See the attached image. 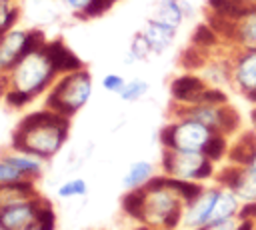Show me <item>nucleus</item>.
Returning <instances> with one entry per match:
<instances>
[{
    "label": "nucleus",
    "mask_w": 256,
    "mask_h": 230,
    "mask_svg": "<svg viewBox=\"0 0 256 230\" xmlns=\"http://www.w3.org/2000/svg\"><path fill=\"white\" fill-rule=\"evenodd\" d=\"M68 130V120L64 114L46 110L34 112L26 116L16 134H14V148L34 156H52L64 142Z\"/></svg>",
    "instance_id": "f257e3e1"
},
{
    "label": "nucleus",
    "mask_w": 256,
    "mask_h": 230,
    "mask_svg": "<svg viewBox=\"0 0 256 230\" xmlns=\"http://www.w3.org/2000/svg\"><path fill=\"white\" fill-rule=\"evenodd\" d=\"M184 206H186L184 200L166 184L160 188L146 190L144 220L150 226H162L164 230H176L182 224Z\"/></svg>",
    "instance_id": "f03ea898"
},
{
    "label": "nucleus",
    "mask_w": 256,
    "mask_h": 230,
    "mask_svg": "<svg viewBox=\"0 0 256 230\" xmlns=\"http://www.w3.org/2000/svg\"><path fill=\"white\" fill-rule=\"evenodd\" d=\"M214 134H216V130H212L210 126H206L194 118L180 116L178 122H172L162 128L160 142L164 148H172V150L204 152L206 144L210 142V138Z\"/></svg>",
    "instance_id": "7ed1b4c3"
},
{
    "label": "nucleus",
    "mask_w": 256,
    "mask_h": 230,
    "mask_svg": "<svg viewBox=\"0 0 256 230\" xmlns=\"http://www.w3.org/2000/svg\"><path fill=\"white\" fill-rule=\"evenodd\" d=\"M216 162H212L204 152H188V150H172L166 148L162 156V168L168 176L180 180L202 182L214 178Z\"/></svg>",
    "instance_id": "20e7f679"
},
{
    "label": "nucleus",
    "mask_w": 256,
    "mask_h": 230,
    "mask_svg": "<svg viewBox=\"0 0 256 230\" xmlns=\"http://www.w3.org/2000/svg\"><path fill=\"white\" fill-rule=\"evenodd\" d=\"M54 72L56 70L42 48L20 58V62L12 68V84L14 88L28 92L30 96H36L52 80Z\"/></svg>",
    "instance_id": "39448f33"
},
{
    "label": "nucleus",
    "mask_w": 256,
    "mask_h": 230,
    "mask_svg": "<svg viewBox=\"0 0 256 230\" xmlns=\"http://www.w3.org/2000/svg\"><path fill=\"white\" fill-rule=\"evenodd\" d=\"M90 74L86 70H76L62 78L58 86L48 96V108L54 112H60L64 116L76 112L82 108L90 96Z\"/></svg>",
    "instance_id": "423d86ee"
},
{
    "label": "nucleus",
    "mask_w": 256,
    "mask_h": 230,
    "mask_svg": "<svg viewBox=\"0 0 256 230\" xmlns=\"http://www.w3.org/2000/svg\"><path fill=\"white\" fill-rule=\"evenodd\" d=\"M216 184L232 190L242 202H256V172L250 166L230 162L214 174Z\"/></svg>",
    "instance_id": "0eeeda50"
},
{
    "label": "nucleus",
    "mask_w": 256,
    "mask_h": 230,
    "mask_svg": "<svg viewBox=\"0 0 256 230\" xmlns=\"http://www.w3.org/2000/svg\"><path fill=\"white\" fill-rule=\"evenodd\" d=\"M232 86L244 98L256 92V50H234Z\"/></svg>",
    "instance_id": "6e6552de"
},
{
    "label": "nucleus",
    "mask_w": 256,
    "mask_h": 230,
    "mask_svg": "<svg viewBox=\"0 0 256 230\" xmlns=\"http://www.w3.org/2000/svg\"><path fill=\"white\" fill-rule=\"evenodd\" d=\"M218 190H220V186L204 188L198 198H194L192 202H188L184 206L182 226L186 230H200V228H204L208 224L212 208H214V202H216V196H218Z\"/></svg>",
    "instance_id": "1a4fd4ad"
},
{
    "label": "nucleus",
    "mask_w": 256,
    "mask_h": 230,
    "mask_svg": "<svg viewBox=\"0 0 256 230\" xmlns=\"http://www.w3.org/2000/svg\"><path fill=\"white\" fill-rule=\"evenodd\" d=\"M230 44L234 50H256V4H248L234 20Z\"/></svg>",
    "instance_id": "9d476101"
},
{
    "label": "nucleus",
    "mask_w": 256,
    "mask_h": 230,
    "mask_svg": "<svg viewBox=\"0 0 256 230\" xmlns=\"http://www.w3.org/2000/svg\"><path fill=\"white\" fill-rule=\"evenodd\" d=\"M208 82L196 74H182L178 78L172 80L170 84V94L172 98L182 104V106H188V104H198L202 92L206 90Z\"/></svg>",
    "instance_id": "9b49d317"
},
{
    "label": "nucleus",
    "mask_w": 256,
    "mask_h": 230,
    "mask_svg": "<svg viewBox=\"0 0 256 230\" xmlns=\"http://www.w3.org/2000/svg\"><path fill=\"white\" fill-rule=\"evenodd\" d=\"M26 36L28 32L8 30L0 40V68L12 70L22 56H26Z\"/></svg>",
    "instance_id": "f8f14e48"
},
{
    "label": "nucleus",
    "mask_w": 256,
    "mask_h": 230,
    "mask_svg": "<svg viewBox=\"0 0 256 230\" xmlns=\"http://www.w3.org/2000/svg\"><path fill=\"white\" fill-rule=\"evenodd\" d=\"M36 220V206L32 202H22L16 206L2 208L0 212V226L4 230H22Z\"/></svg>",
    "instance_id": "ddd939ff"
},
{
    "label": "nucleus",
    "mask_w": 256,
    "mask_h": 230,
    "mask_svg": "<svg viewBox=\"0 0 256 230\" xmlns=\"http://www.w3.org/2000/svg\"><path fill=\"white\" fill-rule=\"evenodd\" d=\"M44 52L50 58V62H52L56 72H76V70L82 68V60L72 50H68L60 40L46 42Z\"/></svg>",
    "instance_id": "4468645a"
},
{
    "label": "nucleus",
    "mask_w": 256,
    "mask_h": 230,
    "mask_svg": "<svg viewBox=\"0 0 256 230\" xmlns=\"http://www.w3.org/2000/svg\"><path fill=\"white\" fill-rule=\"evenodd\" d=\"M240 206H242V200L228 188H222L218 190V196H216V202H214V208H212V214H210V220L208 224H214V222H222V220H228V218H234L238 216L240 212Z\"/></svg>",
    "instance_id": "2eb2a0df"
},
{
    "label": "nucleus",
    "mask_w": 256,
    "mask_h": 230,
    "mask_svg": "<svg viewBox=\"0 0 256 230\" xmlns=\"http://www.w3.org/2000/svg\"><path fill=\"white\" fill-rule=\"evenodd\" d=\"M142 34L148 38L150 46H152V52H164L172 42H174V36H176V28L168 26V24H162L158 20H148Z\"/></svg>",
    "instance_id": "dca6fc26"
},
{
    "label": "nucleus",
    "mask_w": 256,
    "mask_h": 230,
    "mask_svg": "<svg viewBox=\"0 0 256 230\" xmlns=\"http://www.w3.org/2000/svg\"><path fill=\"white\" fill-rule=\"evenodd\" d=\"M204 80L210 86H232V54L226 58H214L208 60L204 66Z\"/></svg>",
    "instance_id": "f3484780"
},
{
    "label": "nucleus",
    "mask_w": 256,
    "mask_h": 230,
    "mask_svg": "<svg viewBox=\"0 0 256 230\" xmlns=\"http://www.w3.org/2000/svg\"><path fill=\"white\" fill-rule=\"evenodd\" d=\"M254 150H256V130L252 128V130L242 132V134L230 144L228 158H230V162H234V164L246 166L248 160H250V156L254 154Z\"/></svg>",
    "instance_id": "a211bd4d"
},
{
    "label": "nucleus",
    "mask_w": 256,
    "mask_h": 230,
    "mask_svg": "<svg viewBox=\"0 0 256 230\" xmlns=\"http://www.w3.org/2000/svg\"><path fill=\"white\" fill-rule=\"evenodd\" d=\"M184 18H186V14L182 10L180 0H160L154 6V12H152V20L168 24V26H172L176 30H178V26L182 24Z\"/></svg>",
    "instance_id": "6ab92c4d"
},
{
    "label": "nucleus",
    "mask_w": 256,
    "mask_h": 230,
    "mask_svg": "<svg viewBox=\"0 0 256 230\" xmlns=\"http://www.w3.org/2000/svg\"><path fill=\"white\" fill-rule=\"evenodd\" d=\"M206 4L210 14L228 20H236L242 14V10L248 6L244 0H206Z\"/></svg>",
    "instance_id": "aec40b11"
},
{
    "label": "nucleus",
    "mask_w": 256,
    "mask_h": 230,
    "mask_svg": "<svg viewBox=\"0 0 256 230\" xmlns=\"http://www.w3.org/2000/svg\"><path fill=\"white\" fill-rule=\"evenodd\" d=\"M220 34L208 24V22H204V24H198L196 28H194V32H192V44L194 46H198V48H202V50H214L218 44H220Z\"/></svg>",
    "instance_id": "412c9836"
},
{
    "label": "nucleus",
    "mask_w": 256,
    "mask_h": 230,
    "mask_svg": "<svg viewBox=\"0 0 256 230\" xmlns=\"http://www.w3.org/2000/svg\"><path fill=\"white\" fill-rule=\"evenodd\" d=\"M152 178V164L150 162H136L130 166L124 184L128 188H136V186H144L148 180Z\"/></svg>",
    "instance_id": "4be33fe9"
},
{
    "label": "nucleus",
    "mask_w": 256,
    "mask_h": 230,
    "mask_svg": "<svg viewBox=\"0 0 256 230\" xmlns=\"http://www.w3.org/2000/svg\"><path fill=\"white\" fill-rule=\"evenodd\" d=\"M228 150H230V144H228V136L222 134V132H216L210 142L206 144L204 148V154L212 160V162H220L224 156H228Z\"/></svg>",
    "instance_id": "5701e85b"
},
{
    "label": "nucleus",
    "mask_w": 256,
    "mask_h": 230,
    "mask_svg": "<svg viewBox=\"0 0 256 230\" xmlns=\"http://www.w3.org/2000/svg\"><path fill=\"white\" fill-rule=\"evenodd\" d=\"M144 198H146V190L144 188H140V190H132V192H128L126 196H124V210L130 214V216H134V218H138V220H144Z\"/></svg>",
    "instance_id": "b1692460"
},
{
    "label": "nucleus",
    "mask_w": 256,
    "mask_h": 230,
    "mask_svg": "<svg viewBox=\"0 0 256 230\" xmlns=\"http://www.w3.org/2000/svg\"><path fill=\"white\" fill-rule=\"evenodd\" d=\"M206 62H208V52L202 50V48H198V46H194V44H192L188 50H184L182 56H180V64H182L184 68H188V70L204 68Z\"/></svg>",
    "instance_id": "393cba45"
},
{
    "label": "nucleus",
    "mask_w": 256,
    "mask_h": 230,
    "mask_svg": "<svg viewBox=\"0 0 256 230\" xmlns=\"http://www.w3.org/2000/svg\"><path fill=\"white\" fill-rule=\"evenodd\" d=\"M150 52H152V46H150L148 38L140 32V34H136L132 38V44H130V60L128 62H132V60H146Z\"/></svg>",
    "instance_id": "a878e982"
},
{
    "label": "nucleus",
    "mask_w": 256,
    "mask_h": 230,
    "mask_svg": "<svg viewBox=\"0 0 256 230\" xmlns=\"http://www.w3.org/2000/svg\"><path fill=\"white\" fill-rule=\"evenodd\" d=\"M146 90H148V84H146L144 80H130V82L124 84L120 96H122L124 100H128V102H134V100L142 98V96L146 94Z\"/></svg>",
    "instance_id": "bb28decb"
},
{
    "label": "nucleus",
    "mask_w": 256,
    "mask_h": 230,
    "mask_svg": "<svg viewBox=\"0 0 256 230\" xmlns=\"http://www.w3.org/2000/svg\"><path fill=\"white\" fill-rule=\"evenodd\" d=\"M198 104H216V106H222V104H228V96L226 92L220 88V86H206V90L202 92Z\"/></svg>",
    "instance_id": "cd10ccee"
},
{
    "label": "nucleus",
    "mask_w": 256,
    "mask_h": 230,
    "mask_svg": "<svg viewBox=\"0 0 256 230\" xmlns=\"http://www.w3.org/2000/svg\"><path fill=\"white\" fill-rule=\"evenodd\" d=\"M24 172L20 168H16L8 158L0 162V184H10V182H18L22 180Z\"/></svg>",
    "instance_id": "c85d7f7f"
},
{
    "label": "nucleus",
    "mask_w": 256,
    "mask_h": 230,
    "mask_svg": "<svg viewBox=\"0 0 256 230\" xmlns=\"http://www.w3.org/2000/svg\"><path fill=\"white\" fill-rule=\"evenodd\" d=\"M8 160H10L16 168H20L24 174H38V170H40L38 162L32 160V158H24V156H8Z\"/></svg>",
    "instance_id": "c756f323"
},
{
    "label": "nucleus",
    "mask_w": 256,
    "mask_h": 230,
    "mask_svg": "<svg viewBox=\"0 0 256 230\" xmlns=\"http://www.w3.org/2000/svg\"><path fill=\"white\" fill-rule=\"evenodd\" d=\"M36 224L42 230H54V212L50 206L36 208Z\"/></svg>",
    "instance_id": "7c9ffc66"
},
{
    "label": "nucleus",
    "mask_w": 256,
    "mask_h": 230,
    "mask_svg": "<svg viewBox=\"0 0 256 230\" xmlns=\"http://www.w3.org/2000/svg\"><path fill=\"white\" fill-rule=\"evenodd\" d=\"M16 18H18V10L16 8H8L6 2H0V30L8 32V28L14 24Z\"/></svg>",
    "instance_id": "2f4dec72"
},
{
    "label": "nucleus",
    "mask_w": 256,
    "mask_h": 230,
    "mask_svg": "<svg viewBox=\"0 0 256 230\" xmlns=\"http://www.w3.org/2000/svg\"><path fill=\"white\" fill-rule=\"evenodd\" d=\"M240 224H242V218H240V216H234V218H228V220H222V222L206 224V226L200 228V230H238Z\"/></svg>",
    "instance_id": "473e14b6"
},
{
    "label": "nucleus",
    "mask_w": 256,
    "mask_h": 230,
    "mask_svg": "<svg viewBox=\"0 0 256 230\" xmlns=\"http://www.w3.org/2000/svg\"><path fill=\"white\" fill-rule=\"evenodd\" d=\"M116 0H92L88 6H86V16H100V14H104L112 4H114Z\"/></svg>",
    "instance_id": "72a5a7b5"
},
{
    "label": "nucleus",
    "mask_w": 256,
    "mask_h": 230,
    "mask_svg": "<svg viewBox=\"0 0 256 230\" xmlns=\"http://www.w3.org/2000/svg\"><path fill=\"white\" fill-rule=\"evenodd\" d=\"M30 98H32V96H30L28 92L18 90V88H12L10 92H6V102H8L10 106H24Z\"/></svg>",
    "instance_id": "f704fd0d"
},
{
    "label": "nucleus",
    "mask_w": 256,
    "mask_h": 230,
    "mask_svg": "<svg viewBox=\"0 0 256 230\" xmlns=\"http://www.w3.org/2000/svg\"><path fill=\"white\" fill-rule=\"evenodd\" d=\"M84 192H86V184L82 180H70L60 188V196H76Z\"/></svg>",
    "instance_id": "c9c22d12"
},
{
    "label": "nucleus",
    "mask_w": 256,
    "mask_h": 230,
    "mask_svg": "<svg viewBox=\"0 0 256 230\" xmlns=\"http://www.w3.org/2000/svg\"><path fill=\"white\" fill-rule=\"evenodd\" d=\"M124 80H122V76H118V74H108V76H104V80H102V86L108 90V92H122V88H124Z\"/></svg>",
    "instance_id": "e433bc0d"
},
{
    "label": "nucleus",
    "mask_w": 256,
    "mask_h": 230,
    "mask_svg": "<svg viewBox=\"0 0 256 230\" xmlns=\"http://www.w3.org/2000/svg\"><path fill=\"white\" fill-rule=\"evenodd\" d=\"M238 216L244 218V220H252V222H256V202H242Z\"/></svg>",
    "instance_id": "4c0bfd02"
},
{
    "label": "nucleus",
    "mask_w": 256,
    "mask_h": 230,
    "mask_svg": "<svg viewBox=\"0 0 256 230\" xmlns=\"http://www.w3.org/2000/svg\"><path fill=\"white\" fill-rule=\"evenodd\" d=\"M92 0H66V4L74 10H86V6L90 4Z\"/></svg>",
    "instance_id": "58836bf2"
},
{
    "label": "nucleus",
    "mask_w": 256,
    "mask_h": 230,
    "mask_svg": "<svg viewBox=\"0 0 256 230\" xmlns=\"http://www.w3.org/2000/svg\"><path fill=\"white\" fill-rule=\"evenodd\" d=\"M246 166H250V168L256 172V150H254V154L250 156V160H248V164H246Z\"/></svg>",
    "instance_id": "ea45409f"
},
{
    "label": "nucleus",
    "mask_w": 256,
    "mask_h": 230,
    "mask_svg": "<svg viewBox=\"0 0 256 230\" xmlns=\"http://www.w3.org/2000/svg\"><path fill=\"white\" fill-rule=\"evenodd\" d=\"M250 122H252V128L256 130V104H254V108H252V112H250Z\"/></svg>",
    "instance_id": "a19ab883"
},
{
    "label": "nucleus",
    "mask_w": 256,
    "mask_h": 230,
    "mask_svg": "<svg viewBox=\"0 0 256 230\" xmlns=\"http://www.w3.org/2000/svg\"><path fill=\"white\" fill-rule=\"evenodd\" d=\"M246 4H256V0H244Z\"/></svg>",
    "instance_id": "79ce46f5"
},
{
    "label": "nucleus",
    "mask_w": 256,
    "mask_h": 230,
    "mask_svg": "<svg viewBox=\"0 0 256 230\" xmlns=\"http://www.w3.org/2000/svg\"><path fill=\"white\" fill-rule=\"evenodd\" d=\"M0 2H8V0H0Z\"/></svg>",
    "instance_id": "37998d69"
},
{
    "label": "nucleus",
    "mask_w": 256,
    "mask_h": 230,
    "mask_svg": "<svg viewBox=\"0 0 256 230\" xmlns=\"http://www.w3.org/2000/svg\"><path fill=\"white\" fill-rule=\"evenodd\" d=\"M142 230H150V228H142Z\"/></svg>",
    "instance_id": "c03bdc74"
}]
</instances>
